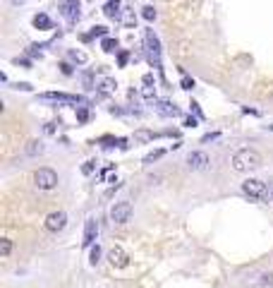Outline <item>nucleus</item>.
<instances>
[{
	"label": "nucleus",
	"instance_id": "nucleus-1",
	"mask_svg": "<svg viewBox=\"0 0 273 288\" xmlns=\"http://www.w3.org/2000/svg\"><path fill=\"white\" fill-rule=\"evenodd\" d=\"M261 164H264V159H261V154L257 149L245 147V149H240V151H235V154H232V168H235L237 173L257 171V168H261Z\"/></svg>",
	"mask_w": 273,
	"mask_h": 288
},
{
	"label": "nucleus",
	"instance_id": "nucleus-2",
	"mask_svg": "<svg viewBox=\"0 0 273 288\" xmlns=\"http://www.w3.org/2000/svg\"><path fill=\"white\" fill-rule=\"evenodd\" d=\"M242 192L245 197H249V202H261V199H269V188H266V180L259 178H247L242 183Z\"/></svg>",
	"mask_w": 273,
	"mask_h": 288
},
{
	"label": "nucleus",
	"instance_id": "nucleus-3",
	"mask_svg": "<svg viewBox=\"0 0 273 288\" xmlns=\"http://www.w3.org/2000/svg\"><path fill=\"white\" fill-rule=\"evenodd\" d=\"M58 173H55L53 168H39L36 173H34V185L39 188V190H55L58 188Z\"/></svg>",
	"mask_w": 273,
	"mask_h": 288
},
{
	"label": "nucleus",
	"instance_id": "nucleus-4",
	"mask_svg": "<svg viewBox=\"0 0 273 288\" xmlns=\"http://www.w3.org/2000/svg\"><path fill=\"white\" fill-rule=\"evenodd\" d=\"M43 226H46V231H51V233H60V231H65V226H68V214L65 211H51L46 221H43Z\"/></svg>",
	"mask_w": 273,
	"mask_h": 288
},
{
	"label": "nucleus",
	"instance_id": "nucleus-5",
	"mask_svg": "<svg viewBox=\"0 0 273 288\" xmlns=\"http://www.w3.org/2000/svg\"><path fill=\"white\" fill-rule=\"evenodd\" d=\"M110 219H113V223H120V226L127 223L132 219V204L130 202H115L110 209Z\"/></svg>",
	"mask_w": 273,
	"mask_h": 288
},
{
	"label": "nucleus",
	"instance_id": "nucleus-6",
	"mask_svg": "<svg viewBox=\"0 0 273 288\" xmlns=\"http://www.w3.org/2000/svg\"><path fill=\"white\" fill-rule=\"evenodd\" d=\"M79 5H82V0H60L58 10L68 22H77L79 19Z\"/></svg>",
	"mask_w": 273,
	"mask_h": 288
},
{
	"label": "nucleus",
	"instance_id": "nucleus-7",
	"mask_svg": "<svg viewBox=\"0 0 273 288\" xmlns=\"http://www.w3.org/2000/svg\"><path fill=\"white\" fill-rule=\"evenodd\" d=\"M208 166H211V159H208L206 151H190V156H187V168L190 171H206Z\"/></svg>",
	"mask_w": 273,
	"mask_h": 288
},
{
	"label": "nucleus",
	"instance_id": "nucleus-8",
	"mask_svg": "<svg viewBox=\"0 0 273 288\" xmlns=\"http://www.w3.org/2000/svg\"><path fill=\"white\" fill-rule=\"evenodd\" d=\"M108 262L113 264V267H115V269H125V267H130V255L125 252L123 247L115 245V247H113V250L108 252Z\"/></svg>",
	"mask_w": 273,
	"mask_h": 288
},
{
	"label": "nucleus",
	"instance_id": "nucleus-9",
	"mask_svg": "<svg viewBox=\"0 0 273 288\" xmlns=\"http://www.w3.org/2000/svg\"><path fill=\"white\" fill-rule=\"evenodd\" d=\"M98 235V221L96 219H89L86 221V228H84V247H94V240Z\"/></svg>",
	"mask_w": 273,
	"mask_h": 288
},
{
	"label": "nucleus",
	"instance_id": "nucleus-10",
	"mask_svg": "<svg viewBox=\"0 0 273 288\" xmlns=\"http://www.w3.org/2000/svg\"><path fill=\"white\" fill-rule=\"evenodd\" d=\"M41 98H46V101H69V103H84L82 96H69V94H60V92H48V94H41Z\"/></svg>",
	"mask_w": 273,
	"mask_h": 288
},
{
	"label": "nucleus",
	"instance_id": "nucleus-11",
	"mask_svg": "<svg viewBox=\"0 0 273 288\" xmlns=\"http://www.w3.org/2000/svg\"><path fill=\"white\" fill-rule=\"evenodd\" d=\"M156 113H161L163 118H173V115H180V110L175 108V103H170V101H156Z\"/></svg>",
	"mask_w": 273,
	"mask_h": 288
},
{
	"label": "nucleus",
	"instance_id": "nucleus-12",
	"mask_svg": "<svg viewBox=\"0 0 273 288\" xmlns=\"http://www.w3.org/2000/svg\"><path fill=\"white\" fill-rule=\"evenodd\" d=\"M120 5H123L120 0H108V2L103 5V14L110 17V19H118V17H120Z\"/></svg>",
	"mask_w": 273,
	"mask_h": 288
},
{
	"label": "nucleus",
	"instance_id": "nucleus-13",
	"mask_svg": "<svg viewBox=\"0 0 273 288\" xmlns=\"http://www.w3.org/2000/svg\"><path fill=\"white\" fill-rule=\"evenodd\" d=\"M31 22H34V27L41 29V31H46V29L53 27V24H51V17H48V14H43V12L34 14V19H31Z\"/></svg>",
	"mask_w": 273,
	"mask_h": 288
},
{
	"label": "nucleus",
	"instance_id": "nucleus-14",
	"mask_svg": "<svg viewBox=\"0 0 273 288\" xmlns=\"http://www.w3.org/2000/svg\"><path fill=\"white\" fill-rule=\"evenodd\" d=\"M24 151H27L29 156H39V154H43V144L39 142V139H31V142H27Z\"/></svg>",
	"mask_w": 273,
	"mask_h": 288
},
{
	"label": "nucleus",
	"instance_id": "nucleus-15",
	"mask_svg": "<svg viewBox=\"0 0 273 288\" xmlns=\"http://www.w3.org/2000/svg\"><path fill=\"white\" fill-rule=\"evenodd\" d=\"M101 48H103L106 53H115V51H118V39H110V36H106V39L101 41Z\"/></svg>",
	"mask_w": 273,
	"mask_h": 288
},
{
	"label": "nucleus",
	"instance_id": "nucleus-16",
	"mask_svg": "<svg viewBox=\"0 0 273 288\" xmlns=\"http://www.w3.org/2000/svg\"><path fill=\"white\" fill-rule=\"evenodd\" d=\"M68 55H69V60H72V63H77V65H84V63L89 60L86 53H82V51H69Z\"/></svg>",
	"mask_w": 273,
	"mask_h": 288
},
{
	"label": "nucleus",
	"instance_id": "nucleus-17",
	"mask_svg": "<svg viewBox=\"0 0 273 288\" xmlns=\"http://www.w3.org/2000/svg\"><path fill=\"white\" fill-rule=\"evenodd\" d=\"M10 252H12V240H10V238H2V240H0V257H7Z\"/></svg>",
	"mask_w": 273,
	"mask_h": 288
},
{
	"label": "nucleus",
	"instance_id": "nucleus-18",
	"mask_svg": "<svg viewBox=\"0 0 273 288\" xmlns=\"http://www.w3.org/2000/svg\"><path fill=\"white\" fill-rule=\"evenodd\" d=\"M113 89H115V82H113V80H103V82L98 84V92H101V94H103V96H106V94H110Z\"/></svg>",
	"mask_w": 273,
	"mask_h": 288
},
{
	"label": "nucleus",
	"instance_id": "nucleus-19",
	"mask_svg": "<svg viewBox=\"0 0 273 288\" xmlns=\"http://www.w3.org/2000/svg\"><path fill=\"white\" fill-rule=\"evenodd\" d=\"M163 154H165L163 149H156V151H151V154H146V159H144V164L149 166V164H153V161H158V159H161Z\"/></svg>",
	"mask_w": 273,
	"mask_h": 288
},
{
	"label": "nucleus",
	"instance_id": "nucleus-20",
	"mask_svg": "<svg viewBox=\"0 0 273 288\" xmlns=\"http://www.w3.org/2000/svg\"><path fill=\"white\" fill-rule=\"evenodd\" d=\"M89 262H91V267H96V264L101 262V247H98V245L91 247V255H89Z\"/></svg>",
	"mask_w": 273,
	"mask_h": 288
},
{
	"label": "nucleus",
	"instance_id": "nucleus-21",
	"mask_svg": "<svg viewBox=\"0 0 273 288\" xmlns=\"http://www.w3.org/2000/svg\"><path fill=\"white\" fill-rule=\"evenodd\" d=\"M141 17H144L146 22H153V19H156V10H153L151 5H146V7L141 10Z\"/></svg>",
	"mask_w": 273,
	"mask_h": 288
},
{
	"label": "nucleus",
	"instance_id": "nucleus-22",
	"mask_svg": "<svg viewBox=\"0 0 273 288\" xmlns=\"http://www.w3.org/2000/svg\"><path fill=\"white\" fill-rule=\"evenodd\" d=\"M153 137H156V135H153V132H146V130H139L135 135V139H139V142H151Z\"/></svg>",
	"mask_w": 273,
	"mask_h": 288
},
{
	"label": "nucleus",
	"instance_id": "nucleus-23",
	"mask_svg": "<svg viewBox=\"0 0 273 288\" xmlns=\"http://www.w3.org/2000/svg\"><path fill=\"white\" fill-rule=\"evenodd\" d=\"M94 171H96V161H86V164L82 166V173H84V176H91Z\"/></svg>",
	"mask_w": 273,
	"mask_h": 288
},
{
	"label": "nucleus",
	"instance_id": "nucleus-24",
	"mask_svg": "<svg viewBox=\"0 0 273 288\" xmlns=\"http://www.w3.org/2000/svg\"><path fill=\"white\" fill-rule=\"evenodd\" d=\"M106 34H108V29L106 27H94L91 29V34H89V39H91V36H103V39H106Z\"/></svg>",
	"mask_w": 273,
	"mask_h": 288
},
{
	"label": "nucleus",
	"instance_id": "nucleus-25",
	"mask_svg": "<svg viewBox=\"0 0 273 288\" xmlns=\"http://www.w3.org/2000/svg\"><path fill=\"white\" fill-rule=\"evenodd\" d=\"M141 94H144L146 101H156V92H153V87H144V92H141Z\"/></svg>",
	"mask_w": 273,
	"mask_h": 288
},
{
	"label": "nucleus",
	"instance_id": "nucleus-26",
	"mask_svg": "<svg viewBox=\"0 0 273 288\" xmlns=\"http://www.w3.org/2000/svg\"><path fill=\"white\" fill-rule=\"evenodd\" d=\"M84 87H86V89H94V77H91V72H84Z\"/></svg>",
	"mask_w": 273,
	"mask_h": 288
},
{
	"label": "nucleus",
	"instance_id": "nucleus-27",
	"mask_svg": "<svg viewBox=\"0 0 273 288\" xmlns=\"http://www.w3.org/2000/svg\"><path fill=\"white\" fill-rule=\"evenodd\" d=\"M266 188H269V199L273 202V176L269 180H266Z\"/></svg>",
	"mask_w": 273,
	"mask_h": 288
},
{
	"label": "nucleus",
	"instance_id": "nucleus-28",
	"mask_svg": "<svg viewBox=\"0 0 273 288\" xmlns=\"http://www.w3.org/2000/svg\"><path fill=\"white\" fill-rule=\"evenodd\" d=\"M192 87H194V82L190 77H182V89H192Z\"/></svg>",
	"mask_w": 273,
	"mask_h": 288
},
{
	"label": "nucleus",
	"instance_id": "nucleus-29",
	"mask_svg": "<svg viewBox=\"0 0 273 288\" xmlns=\"http://www.w3.org/2000/svg\"><path fill=\"white\" fill-rule=\"evenodd\" d=\"M77 118H79V123H84L86 118H89V113H86V108H82L79 113H77Z\"/></svg>",
	"mask_w": 273,
	"mask_h": 288
},
{
	"label": "nucleus",
	"instance_id": "nucleus-30",
	"mask_svg": "<svg viewBox=\"0 0 273 288\" xmlns=\"http://www.w3.org/2000/svg\"><path fill=\"white\" fill-rule=\"evenodd\" d=\"M60 70H63V75H72V65H68V63H63Z\"/></svg>",
	"mask_w": 273,
	"mask_h": 288
},
{
	"label": "nucleus",
	"instance_id": "nucleus-31",
	"mask_svg": "<svg viewBox=\"0 0 273 288\" xmlns=\"http://www.w3.org/2000/svg\"><path fill=\"white\" fill-rule=\"evenodd\" d=\"M144 84L151 87V84H153V75H144Z\"/></svg>",
	"mask_w": 273,
	"mask_h": 288
},
{
	"label": "nucleus",
	"instance_id": "nucleus-32",
	"mask_svg": "<svg viewBox=\"0 0 273 288\" xmlns=\"http://www.w3.org/2000/svg\"><path fill=\"white\" fill-rule=\"evenodd\" d=\"M218 137V132H211V135H204V142H211V139Z\"/></svg>",
	"mask_w": 273,
	"mask_h": 288
},
{
	"label": "nucleus",
	"instance_id": "nucleus-33",
	"mask_svg": "<svg viewBox=\"0 0 273 288\" xmlns=\"http://www.w3.org/2000/svg\"><path fill=\"white\" fill-rule=\"evenodd\" d=\"M118 60H120V65H125V63H127V53H125V51H123V53L118 55Z\"/></svg>",
	"mask_w": 273,
	"mask_h": 288
},
{
	"label": "nucleus",
	"instance_id": "nucleus-34",
	"mask_svg": "<svg viewBox=\"0 0 273 288\" xmlns=\"http://www.w3.org/2000/svg\"><path fill=\"white\" fill-rule=\"evenodd\" d=\"M194 125H197V120H194V118H187V120H185V127H194Z\"/></svg>",
	"mask_w": 273,
	"mask_h": 288
},
{
	"label": "nucleus",
	"instance_id": "nucleus-35",
	"mask_svg": "<svg viewBox=\"0 0 273 288\" xmlns=\"http://www.w3.org/2000/svg\"><path fill=\"white\" fill-rule=\"evenodd\" d=\"M27 0H12V5H24Z\"/></svg>",
	"mask_w": 273,
	"mask_h": 288
},
{
	"label": "nucleus",
	"instance_id": "nucleus-36",
	"mask_svg": "<svg viewBox=\"0 0 273 288\" xmlns=\"http://www.w3.org/2000/svg\"><path fill=\"white\" fill-rule=\"evenodd\" d=\"M266 127H269V130H271V132H273V123H271V125H266Z\"/></svg>",
	"mask_w": 273,
	"mask_h": 288
}]
</instances>
